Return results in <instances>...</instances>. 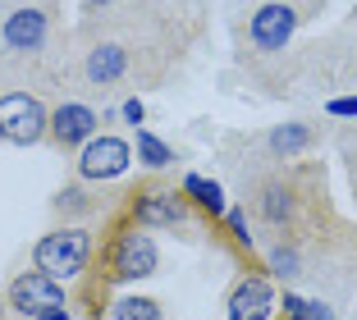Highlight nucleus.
<instances>
[{
    "instance_id": "obj_1",
    "label": "nucleus",
    "mask_w": 357,
    "mask_h": 320,
    "mask_svg": "<svg viewBox=\"0 0 357 320\" xmlns=\"http://www.w3.org/2000/svg\"><path fill=\"white\" fill-rule=\"evenodd\" d=\"M92 261V234L87 229H55L32 247V266L51 279H78Z\"/></svg>"
},
{
    "instance_id": "obj_2",
    "label": "nucleus",
    "mask_w": 357,
    "mask_h": 320,
    "mask_svg": "<svg viewBox=\"0 0 357 320\" xmlns=\"http://www.w3.org/2000/svg\"><path fill=\"white\" fill-rule=\"evenodd\" d=\"M51 133V110L28 92H5L0 96V142L32 146Z\"/></svg>"
},
{
    "instance_id": "obj_3",
    "label": "nucleus",
    "mask_w": 357,
    "mask_h": 320,
    "mask_svg": "<svg viewBox=\"0 0 357 320\" xmlns=\"http://www.w3.org/2000/svg\"><path fill=\"white\" fill-rule=\"evenodd\" d=\"M156 266H160V252L151 243V234H142V229H124L110 243V279L115 284H137V279L156 275Z\"/></svg>"
},
{
    "instance_id": "obj_4",
    "label": "nucleus",
    "mask_w": 357,
    "mask_h": 320,
    "mask_svg": "<svg viewBox=\"0 0 357 320\" xmlns=\"http://www.w3.org/2000/svg\"><path fill=\"white\" fill-rule=\"evenodd\" d=\"M128 160H133V146L115 133H101V137H92V142H83V151H78V174L92 178V183H105V178L124 174Z\"/></svg>"
},
{
    "instance_id": "obj_5",
    "label": "nucleus",
    "mask_w": 357,
    "mask_h": 320,
    "mask_svg": "<svg viewBox=\"0 0 357 320\" xmlns=\"http://www.w3.org/2000/svg\"><path fill=\"white\" fill-rule=\"evenodd\" d=\"M133 220H137V229L188 224V197L174 192V188H147V192H133Z\"/></svg>"
},
{
    "instance_id": "obj_6",
    "label": "nucleus",
    "mask_w": 357,
    "mask_h": 320,
    "mask_svg": "<svg viewBox=\"0 0 357 320\" xmlns=\"http://www.w3.org/2000/svg\"><path fill=\"white\" fill-rule=\"evenodd\" d=\"M294 28H298V10L289 5V0H271V5H261V10L252 14L248 37H252V46L261 55H275V51H284V46H289Z\"/></svg>"
},
{
    "instance_id": "obj_7",
    "label": "nucleus",
    "mask_w": 357,
    "mask_h": 320,
    "mask_svg": "<svg viewBox=\"0 0 357 320\" xmlns=\"http://www.w3.org/2000/svg\"><path fill=\"white\" fill-rule=\"evenodd\" d=\"M10 307L19 311V316H42V311H51V307H69L64 302V289H60V279H51V275H42V270H28V275H19L10 284Z\"/></svg>"
},
{
    "instance_id": "obj_8",
    "label": "nucleus",
    "mask_w": 357,
    "mask_h": 320,
    "mask_svg": "<svg viewBox=\"0 0 357 320\" xmlns=\"http://www.w3.org/2000/svg\"><path fill=\"white\" fill-rule=\"evenodd\" d=\"M252 211L266 220V224H294V215H298V188H294V178H284V174L261 178V183L252 188Z\"/></svg>"
},
{
    "instance_id": "obj_9",
    "label": "nucleus",
    "mask_w": 357,
    "mask_h": 320,
    "mask_svg": "<svg viewBox=\"0 0 357 320\" xmlns=\"http://www.w3.org/2000/svg\"><path fill=\"white\" fill-rule=\"evenodd\" d=\"M96 110L92 105H83V101H64V105H55L51 110V137H55V146H83V142H92L96 137Z\"/></svg>"
},
{
    "instance_id": "obj_10",
    "label": "nucleus",
    "mask_w": 357,
    "mask_h": 320,
    "mask_svg": "<svg viewBox=\"0 0 357 320\" xmlns=\"http://www.w3.org/2000/svg\"><path fill=\"white\" fill-rule=\"evenodd\" d=\"M275 307H280V302H275V289L261 275L238 279V289L229 293V320H271Z\"/></svg>"
},
{
    "instance_id": "obj_11",
    "label": "nucleus",
    "mask_w": 357,
    "mask_h": 320,
    "mask_svg": "<svg viewBox=\"0 0 357 320\" xmlns=\"http://www.w3.org/2000/svg\"><path fill=\"white\" fill-rule=\"evenodd\" d=\"M0 37H5V46H10V51H19V55L42 51V42H46V14L32 10V5H23V10H14L10 19H5Z\"/></svg>"
},
{
    "instance_id": "obj_12",
    "label": "nucleus",
    "mask_w": 357,
    "mask_h": 320,
    "mask_svg": "<svg viewBox=\"0 0 357 320\" xmlns=\"http://www.w3.org/2000/svg\"><path fill=\"white\" fill-rule=\"evenodd\" d=\"M83 73H87V83H92V87L119 83V78L128 73V51L119 42H96L92 51H87V60H83Z\"/></svg>"
},
{
    "instance_id": "obj_13",
    "label": "nucleus",
    "mask_w": 357,
    "mask_h": 320,
    "mask_svg": "<svg viewBox=\"0 0 357 320\" xmlns=\"http://www.w3.org/2000/svg\"><path fill=\"white\" fill-rule=\"evenodd\" d=\"M312 142H316L312 124H280L271 137H266V146H271L275 160H294V155H303Z\"/></svg>"
},
{
    "instance_id": "obj_14",
    "label": "nucleus",
    "mask_w": 357,
    "mask_h": 320,
    "mask_svg": "<svg viewBox=\"0 0 357 320\" xmlns=\"http://www.w3.org/2000/svg\"><path fill=\"white\" fill-rule=\"evenodd\" d=\"M183 197H192L202 211H211V215H225V192H220V183H211V178H202V174H188L183 178Z\"/></svg>"
},
{
    "instance_id": "obj_15",
    "label": "nucleus",
    "mask_w": 357,
    "mask_h": 320,
    "mask_svg": "<svg viewBox=\"0 0 357 320\" xmlns=\"http://www.w3.org/2000/svg\"><path fill=\"white\" fill-rule=\"evenodd\" d=\"M110 320H160V307L151 298H119L110 307Z\"/></svg>"
},
{
    "instance_id": "obj_16",
    "label": "nucleus",
    "mask_w": 357,
    "mask_h": 320,
    "mask_svg": "<svg viewBox=\"0 0 357 320\" xmlns=\"http://www.w3.org/2000/svg\"><path fill=\"white\" fill-rule=\"evenodd\" d=\"M137 155H142L151 169H165L169 160H174V151H169L160 137H151V133H137Z\"/></svg>"
},
{
    "instance_id": "obj_17",
    "label": "nucleus",
    "mask_w": 357,
    "mask_h": 320,
    "mask_svg": "<svg viewBox=\"0 0 357 320\" xmlns=\"http://www.w3.org/2000/svg\"><path fill=\"white\" fill-rule=\"evenodd\" d=\"M271 270L280 279H294V275H303V261H298L294 247H271Z\"/></svg>"
},
{
    "instance_id": "obj_18",
    "label": "nucleus",
    "mask_w": 357,
    "mask_h": 320,
    "mask_svg": "<svg viewBox=\"0 0 357 320\" xmlns=\"http://www.w3.org/2000/svg\"><path fill=\"white\" fill-rule=\"evenodd\" d=\"M225 220H229V234L238 247H252V234H248V211H225Z\"/></svg>"
},
{
    "instance_id": "obj_19",
    "label": "nucleus",
    "mask_w": 357,
    "mask_h": 320,
    "mask_svg": "<svg viewBox=\"0 0 357 320\" xmlns=\"http://www.w3.org/2000/svg\"><path fill=\"white\" fill-rule=\"evenodd\" d=\"M330 114H357V96H339V101H330Z\"/></svg>"
},
{
    "instance_id": "obj_20",
    "label": "nucleus",
    "mask_w": 357,
    "mask_h": 320,
    "mask_svg": "<svg viewBox=\"0 0 357 320\" xmlns=\"http://www.w3.org/2000/svg\"><path fill=\"white\" fill-rule=\"evenodd\" d=\"M142 114H147L142 101H124V119H128V124H142Z\"/></svg>"
},
{
    "instance_id": "obj_21",
    "label": "nucleus",
    "mask_w": 357,
    "mask_h": 320,
    "mask_svg": "<svg viewBox=\"0 0 357 320\" xmlns=\"http://www.w3.org/2000/svg\"><path fill=\"white\" fill-rule=\"evenodd\" d=\"M37 320H69V307H51V311H42Z\"/></svg>"
},
{
    "instance_id": "obj_22",
    "label": "nucleus",
    "mask_w": 357,
    "mask_h": 320,
    "mask_svg": "<svg viewBox=\"0 0 357 320\" xmlns=\"http://www.w3.org/2000/svg\"><path fill=\"white\" fill-rule=\"evenodd\" d=\"M0 320H5V307H0Z\"/></svg>"
},
{
    "instance_id": "obj_23",
    "label": "nucleus",
    "mask_w": 357,
    "mask_h": 320,
    "mask_svg": "<svg viewBox=\"0 0 357 320\" xmlns=\"http://www.w3.org/2000/svg\"><path fill=\"white\" fill-rule=\"evenodd\" d=\"M87 5H96V0H87Z\"/></svg>"
}]
</instances>
